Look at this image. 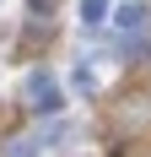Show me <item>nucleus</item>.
<instances>
[{
	"mask_svg": "<svg viewBox=\"0 0 151 157\" xmlns=\"http://www.w3.org/2000/svg\"><path fill=\"white\" fill-rule=\"evenodd\" d=\"M119 22H124V27H140V22H146V11H140V6H124Z\"/></svg>",
	"mask_w": 151,
	"mask_h": 157,
	"instance_id": "nucleus-1",
	"label": "nucleus"
},
{
	"mask_svg": "<svg viewBox=\"0 0 151 157\" xmlns=\"http://www.w3.org/2000/svg\"><path fill=\"white\" fill-rule=\"evenodd\" d=\"M27 6H32V11H49V6H54V0H27Z\"/></svg>",
	"mask_w": 151,
	"mask_h": 157,
	"instance_id": "nucleus-2",
	"label": "nucleus"
}]
</instances>
